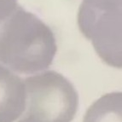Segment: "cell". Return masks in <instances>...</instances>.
Returning <instances> with one entry per match:
<instances>
[{"label":"cell","mask_w":122,"mask_h":122,"mask_svg":"<svg viewBox=\"0 0 122 122\" xmlns=\"http://www.w3.org/2000/svg\"><path fill=\"white\" fill-rule=\"evenodd\" d=\"M56 51L52 30L20 5L0 22V63L12 72L45 71L52 64Z\"/></svg>","instance_id":"6da1fadb"},{"label":"cell","mask_w":122,"mask_h":122,"mask_svg":"<svg viewBox=\"0 0 122 122\" xmlns=\"http://www.w3.org/2000/svg\"><path fill=\"white\" fill-rule=\"evenodd\" d=\"M25 108L18 122H71L79 96L73 84L56 71H44L23 80Z\"/></svg>","instance_id":"7a4b0ae2"},{"label":"cell","mask_w":122,"mask_h":122,"mask_svg":"<svg viewBox=\"0 0 122 122\" xmlns=\"http://www.w3.org/2000/svg\"><path fill=\"white\" fill-rule=\"evenodd\" d=\"M25 103L22 79L0 64V122L16 121L24 111Z\"/></svg>","instance_id":"3957f363"},{"label":"cell","mask_w":122,"mask_h":122,"mask_svg":"<svg viewBox=\"0 0 122 122\" xmlns=\"http://www.w3.org/2000/svg\"><path fill=\"white\" fill-rule=\"evenodd\" d=\"M83 122H122L121 92L103 95L91 105Z\"/></svg>","instance_id":"277c9868"},{"label":"cell","mask_w":122,"mask_h":122,"mask_svg":"<svg viewBox=\"0 0 122 122\" xmlns=\"http://www.w3.org/2000/svg\"><path fill=\"white\" fill-rule=\"evenodd\" d=\"M81 6L93 11L103 13H120L121 0H83Z\"/></svg>","instance_id":"5b68a950"},{"label":"cell","mask_w":122,"mask_h":122,"mask_svg":"<svg viewBox=\"0 0 122 122\" xmlns=\"http://www.w3.org/2000/svg\"><path fill=\"white\" fill-rule=\"evenodd\" d=\"M18 5L17 0H0V22L10 16Z\"/></svg>","instance_id":"8992f818"}]
</instances>
